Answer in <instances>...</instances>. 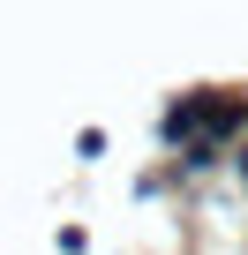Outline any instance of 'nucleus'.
<instances>
[{
    "label": "nucleus",
    "mask_w": 248,
    "mask_h": 255,
    "mask_svg": "<svg viewBox=\"0 0 248 255\" xmlns=\"http://www.w3.org/2000/svg\"><path fill=\"white\" fill-rule=\"evenodd\" d=\"M203 120H211V143H248V98L241 90H203Z\"/></svg>",
    "instance_id": "nucleus-2"
},
{
    "label": "nucleus",
    "mask_w": 248,
    "mask_h": 255,
    "mask_svg": "<svg viewBox=\"0 0 248 255\" xmlns=\"http://www.w3.org/2000/svg\"><path fill=\"white\" fill-rule=\"evenodd\" d=\"M158 135H166L173 150H196V143H211V120H203V90H188V98H173V105H166Z\"/></svg>",
    "instance_id": "nucleus-1"
},
{
    "label": "nucleus",
    "mask_w": 248,
    "mask_h": 255,
    "mask_svg": "<svg viewBox=\"0 0 248 255\" xmlns=\"http://www.w3.org/2000/svg\"><path fill=\"white\" fill-rule=\"evenodd\" d=\"M233 173H241V180H248V143H241V158H233Z\"/></svg>",
    "instance_id": "nucleus-4"
},
{
    "label": "nucleus",
    "mask_w": 248,
    "mask_h": 255,
    "mask_svg": "<svg viewBox=\"0 0 248 255\" xmlns=\"http://www.w3.org/2000/svg\"><path fill=\"white\" fill-rule=\"evenodd\" d=\"M218 165V143H196V150H181V173H211Z\"/></svg>",
    "instance_id": "nucleus-3"
}]
</instances>
